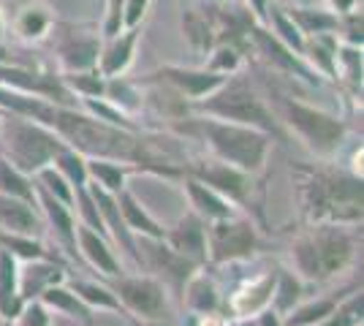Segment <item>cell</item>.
Instances as JSON below:
<instances>
[{"instance_id": "5", "label": "cell", "mask_w": 364, "mask_h": 326, "mask_svg": "<svg viewBox=\"0 0 364 326\" xmlns=\"http://www.w3.org/2000/svg\"><path fill=\"white\" fill-rule=\"evenodd\" d=\"M182 174L218 190L223 199H228L240 212L250 217L258 229H267V185H264V180H258V174H247V171L228 166L218 158L185 161Z\"/></svg>"}, {"instance_id": "17", "label": "cell", "mask_w": 364, "mask_h": 326, "mask_svg": "<svg viewBox=\"0 0 364 326\" xmlns=\"http://www.w3.org/2000/svg\"><path fill=\"white\" fill-rule=\"evenodd\" d=\"M87 188H90L92 202H95L98 212H101V220H104V226H107L112 245H120V250H125V253L134 259V264L141 266V250H139L136 237L128 232V226H125V220H122L120 207H117V196L104 190L101 185H95V183H87Z\"/></svg>"}, {"instance_id": "36", "label": "cell", "mask_w": 364, "mask_h": 326, "mask_svg": "<svg viewBox=\"0 0 364 326\" xmlns=\"http://www.w3.org/2000/svg\"><path fill=\"white\" fill-rule=\"evenodd\" d=\"M242 65V47L240 44H231V41H218L210 52H207V71L220 74V77H231L237 74Z\"/></svg>"}, {"instance_id": "47", "label": "cell", "mask_w": 364, "mask_h": 326, "mask_svg": "<svg viewBox=\"0 0 364 326\" xmlns=\"http://www.w3.org/2000/svg\"><path fill=\"white\" fill-rule=\"evenodd\" d=\"M353 3H356V0H329V6H332L334 11H340V14L353 11Z\"/></svg>"}, {"instance_id": "34", "label": "cell", "mask_w": 364, "mask_h": 326, "mask_svg": "<svg viewBox=\"0 0 364 326\" xmlns=\"http://www.w3.org/2000/svg\"><path fill=\"white\" fill-rule=\"evenodd\" d=\"M63 85L79 98H104L107 90V79L101 77L98 68H87V71H63Z\"/></svg>"}, {"instance_id": "42", "label": "cell", "mask_w": 364, "mask_h": 326, "mask_svg": "<svg viewBox=\"0 0 364 326\" xmlns=\"http://www.w3.org/2000/svg\"><path fill=\"white\" fill-rule=\"evenodd\" d=\"M16 326H52V313L46 310L38 299L33 302H25L22 313L16 315Z\"/></svg>"}, {"instance_id": "45", "label": "cell", "mask_w": 364, "mask_h": 326, "mask_svg": "<svg viewBox=\"0 0 364 326\" xmlns=\"http://www.w3.org/2000/svg\"><path fill=\"white\" fill-rule=\"evenodd\" d=\"M234 321L226 315V310L204 313V315H193V326H231Z\"/></svg>"}, {"instance_id": "54", "label": "cell", "mask_w": 364, "mask_h": 326, "mask_svg": "<svg viewBox=\"0 0 364 326\" xmlns=\"http://www.w3.org/2000/svg\"><path fill=\"white\" fill-rule=\"evenodd\" d=\"M90 326H95V324H90Z\"/></svg>"}, {"instance_id": "15", "label": "cell", "mask_w": 364, "mask_h": 326, "mask_svg": "<svg viewBox=\"0 0 364 326\" xmlns=\"http://www.w3.org/2000/svg\"><path fill=\"white\" fill-rule=\"evenodd\" d=\"M164 242L193 264L207 266V220H201L193 210H188L174 226H168Z\"/></svg>"}, {"instance_id": "52", "label": "cell", "mask_w": 364, "mask_h": 326, "mask_svg": "<svg viewBox=\"0 0 364 326\" xmlns=\"http://www.w3.org/2000/svg\"><path fill=\"white\" fill-rule=\"evenodd\" d=\"M0 31H3V19H0Z\"/></svg>"}, {"instance_id": "37", "label": "cell", "mask_w": 364, "mask_h": 326, "mask_svg": "<svg viewBox=\"0 0 364 326\" xmlns=\"http://www.w3.org/2000/svg\"><path fill=\"white\" fill-rule=\"evenodd\" d=\"M362 321H364V296H362V288H356V291H350V294L316 326H362Z\"/></svg>"}, {"instance_id": "44", "label": "cell", "mask_w": 364, "mask_h": 326, "mask_svg": "<svg viewBox=\"0 0 364 326\" xmlns=\"http://www.w3.org/2000/svg\"><path fill=\"white\" fill-rule=\"evenodd\" d=\"M150 0H125L122 3V25L125 28H139L141 19L147 16Z\"/></svg>"}, {"instance_id": "33", "label": "cell", "mask_w": 364, "mask_h": 326, "mask_svg": "<svg viewBox=\"0 0 364 326\" xmlns=\"http://www.w3.org/2000/svg\"><path fill=\"white\" fill-rule=\"evenodd\" d=\"M182 31L188 36L191 47L198 49L201 55H207L218 44V28L204 14H198V11H185V16H182Z\"/></svg>"}, {"instance_id": "3", "label": "cell", "mask_w": 364, "mask_h": 326, "mask_svg": "<svg viewBox=\"0 0 364 326\" xmlns=\"http://www.w3.org/2000/svg\"><path fill=\"white\" fill-rule=\"evenodd\" d=\"M174 131L196 141H204L213 158L247 171V174L264 171L269 147H272V136H267L258 128L226 123V120H215V117H204V114L191 117L185 123H174Z\"/></svg>"}, {"instance_id": "12", "label": "cell", "mask_w": 364, "mask_h": 326, "mask_svg": "<svg viewBox=\"0 0 364 326\" xmlns=\"http://www.w3.org/2000/svg\"><path fill=\"white\" fill-rule=\"evenodd\" d=\"M247 36L253 38V44H256V52L264 58V60L274 65V68H280V71H286V74H294V77L304 79L307 85H321V74L310 65V63L304 60L302 55H296L294 49H289L283 41H277L272 33L264 31L261 25L256 22H250V28H247Z\"/></svg>"}, {"instance_id": "11", "label": "cell", "mask_w": 364, "mask_h": 326, "mask_svg": "<svg viewBox=\"0 0 364 326\" xmlns=\"http://www.w3.org/2000/svg\"><path fill=\"white\" fill-rule=\"evenodd\" d=\"M144 253H141V266H147V272L155 275L166 286V291H174L180 296L185 280L191 278L198 269V264H193L191 259L180 256L177 250H171L164 239H147V237H139Z\"/></svg>"}, {"instance_id": "22", "label": "cell", "mask_w": 364, "mask_h": 326, "mask_svg": "<svg viewBox=\"0 0 364 326\" xmlns=\"http://www.w3.org/2000/svg\"><path fill=\"white\" fill-rule=\"evenodd\" d=\"M44 226V215H41V210L36 204L0 193V229L3 232L41 237Z\"/></svg>"}, {"instance_id": "32", "label": "cell", "mask_w": 364, "mask_h": 326, "mask_svg": "<svg viewBox=\"0 0 364 326\" xmlns=\"http://www.w3.org/2000/svg\"><path fill=\"white\" fill-rule=\"evenodd\" d=\"M289 16L304 38L318 36V33H337V25H340V16L323 9H291Z\"/></svg>"}, {"instance_id": "8", "label": "cell", "mask_w": 364, "mask_h": 326, "mask_svg": "<svg viewBox=\"0 0 364 326\" xmlns=\"http://www.w3.org/2000/svg\"><path fill=\"white\" fill-rule=\"evenodd\" d=\"M261 229L245 212L207 223V264H240L250 261L261 248Z\"/></svg>"}, {"instance_id": "16", "label": "cell", "mask_w": 364, "mask_h": 326, "mask_svg": "<svg viewBox=\"0 0 364 326\" xmlns=\"http://www.w3.org/2000/svg\"><path fill=\"white\" fill-rule=\"evenodd\" d=\"M101 55V38L92 33H82L65 25L60 28L58 36V60H60L63 71H87L95 68Z\"/></svg>"}, {"instance_id": "38", "label": "cell", "mask_w": 364, "mask_h": 326, "mask_svg": "<svg viewBox=\"0 0 364 326\" xmlns=\"http://www.w3.org/2000/svg\"><path fill=\"white\" fill-rule=\"evenodd\" d=\"M52 166L60 171L63 177L74 188L90 183V177H87V158L82 156V153H76V150H71V147L60 150V153L55 156V161H52Z\"/></svg>"}, {"instance_id": "23", "label": "cell", "mask_w": 364, "mask_h": 326, "mask_svg": "<svg viewBox=\"0 0 364 326\" xmlns=\"http://www.w3.org/2000/svg\"><path fill=\"white\" fill-rule=\"evenodd\" d=\"M182 188H185V196H188V202H191V210L196 212L201 220H223V217H231L237 215L240 210L234 207V204L223 199L218 190H213L210 185H204V183H198L193 177H188V174H182Z\"/></svg>"}, {"instance_id": "29", "label": "cell", "mask_w": 364, "mask_h": 326, "mask_svg": "<svg viewBox=\"0 0 364 326\" xmlns=\"http://www.w3.org/2000/svg\"><path fill=\"white\" fill-rule=\"evenodd\" d=\"M55 19L49 14V9L41 6V3H28L22 6L14 16V33L25 41H38L44 38L46 33L52 31Z\"/></svg>"}, {"instance_id": "4", "label": "cell", "mask_w": 364, "mask_h": 326, "mask_svg": "<svg viewBox=\"0 0 364 326\" xmlns=\"http://www.w3.org/2000/svg\"><path fill=\"white\" fill-rule=\"evenodd\" d=\"M191 109H193L196 114H204V117L250 125V128L264 131V134L272 136V139L286 141V131H283L280 120L274 117V112L267 107V101H264L261 93L253 87V82L247 77H242L240 71L226 77V82H223L218 90H213L210 95L193 101Z\"/></svg>"}, {"instance_id": "46", "label": "cell", "mask_w": 364, "mask_h": 326, "mask_svg": "<svg viewBox=\"0 0 364 326\" xmlns=\"http://www.w3.org/2000/svg\"><path fill=\"white\" fill-rule=\"evenodd\" d=\"M256 326H283V318H280L272 308H267L264 313H258L256 315Z\"/></svg>"}, {"instance_id": "25", "label": "cell", "mask_w": 364, "mask_h": 326, "mask_svg": "<svg viewBox=\"0 0 364 326\" xmlns=\"http://www.w3.org/2000/svg\"><path fill=\"white\" fill-rule=\"evenodd\" d=\"M117 207H120V215L128 226V232L134 237H147V239H164L166 237V229L144 210V204L128 190V185L117 193Z\"/></svg>"}, {"instance_id": "1", "label": "cell", "mask_w": 364, "mask_h": 326, "mask_svg": "<svg viewBox=\"0 0 364 326\" xmlns=\"http://www.w3.org/2000/svg\"><path fill=\"white\" fill-rule=\"evenodd\" d=\"M294 196L304 223L362 226V177L334 163H291Z\"/></svg>"}, {"instance_id": "50", "label": "cell", "mask_w": 364, "mask_h": 326, "mask_svg": "<svg viewBox=\"0 0 364 326\" xmlns=\"http://www.w3.org/2000/svg\"><path fill=\"white\" fill-rule=\"evenodd\" d=\"M0 63H11V55H9L6 47H0Z\"/></svg>"}, {"instance_id": "19", "label": "cell", "mask_w": 364, "mask_h": 326, "mask_svg": "<svg viewBox=\"0 0 364 326\" xmlns=\"http://www.w3.org/2000/svg\"><path fill=\"white\" fill-rule=\"evenodd\" d=\"M68 272L63 259H38V261H19V296L22 302H33L44 294L49 286L65 283Z\"/></svg>"}, {"instance_id": "14", "label": "cell", "mask_w": 364, "mask_h": 326, "mask_svg": "<svg viewBox=\"0 0 364 326\" xmlns=\"http://www.w3.org/2000/svg\"><path fill=\"white\" fill-rule=\"evenodd\" d=\"M33 185H36V204H38V210H41V215H44V223L49 226V232L55 234L58 248H60L68 259L82 261V259H79V248H76V215H74V210H71V207H65L63 202H58L52 193H46L44 188L38 185L36 180H33Z\"/></svg>"}, {"instance_id": "6", "label": "cell", "mask_w": 364, "mask_h": 326, "mask_svg": "<svg viewBox=\"0 0 364 326\" xmlns=\"http://www.w3.org/2000/svg\"><path fill=\"white\" fill-rule=\"evenodd\" d=\"M65 147L68 144L52 128L36 120L11 114L6 123H0V156L28 177L44 166H52L55 156Z\"/></svg>"}, {"instance_id": "41", "label": "cell", "mask_w": 364, "mask_h": 326, "mask_svg": "<svg viewBox=\"0 0 364 326\" xmlns=\"http://www.w3.org/2000/svg\"><path fill=\"white\" fill-rule=\"evenodd\" d=\"M33 180L44 188L46 193H52L58 202H63L65 207H71V210H74V185H71V183H68V180H65L55 166H44L41 171H36V174H33Z\"/></svg>"}, {"instance_id": "18", "label": "cell", "mask_w": 364, "mask_h": 326, "mask_svg": "<svg viewBox=\"0 0 364 326\" xmlns=\"http://www.w3.org/2000/svg\"><path fill=\"white\" fill-rule=\"evenodd\" d=\"M76 248H79L82 264L92 266L98 275H104L107 280L122 275L120 259L112 250V242H109L107 237H101L98 232L87 229L85 223H79V220H76Z\"/></svg>"}, {"instance_id": "35", "label": "cell", "mask_w": 364, "mask_h": 326, "mask_svg": "<svg viewBox=\"0 0 364 326\" xmlns=\"http://www.w3.org/2000/svg\"><path fill=\"white\" fill-rule=\"evenodd\" d=\"M0 193L6 196H16V199H25V202L36 204V185H33V177L16 171L6 158L0 156ZM38 207V204H36Z\"/></svg>"}, {"instance_id": "55", "label": "cell", "mask_w": 364, "mask_h": 326, "mask_svg": "<svg viewBox=\"0 0 364 326\" xmlns=\"http://www.w3.org/2000/svg\"><path fill=\"white\" fill-rule=\"evenodd\" d=\"M0 324H3V321H0Z\"/></svg>"}, {"instance_id": "27", "label": "cell", "mask_w": 364, "mask_h": 326, "mask_svg": "<svg viewBox=\"0 0 364 326\" xmlns=\"http://www.w3.org/2000/svg\"><path fill=\"white\" fill-rule=\"evenodd\" d=\"M131 174H141L134 163H122V161H109V158H87V177L90 183L101 185L109 193H120L128 185Z\"/></svg>"}, {"instance_id": "26", "label": "cell", "mask_w": 364, "mask_h": 326, "mask_svg": "<svg viewBox=\"0 0 364 326\" xmlns=\"http://www.w3.org/2000/svg\"><path fill=\"white\" fill-rule=\"evenodd\" d=\"M38 302L44 305L49 313H58V315H68V318H74L79 324L90 326L95 324V313L74 294V288L68 286V280L65 283H55V286H49L44 294L38 296Z\"/></svg>"}, {"instance_id": "31", "label": "cell", "mask_w": 364, "mask_h": 326, "mask_svg": "<svg viewBox=\"0 0 364 326\" xmlns=\"http://www.w3.org/2000/svg\"><path fill=\"white\" fill-rule=\"evenodd\" d=\"M304 299V283L296 278L294 269H277V283L272 294V310L277 315H286L291 308H296Z\"/></svg>"}, {"instance_id": "13", "label": "cell", "mask_w": 364, "mask_h": 326, "mask_svg": "<svg viewBox=\"0 0 364 326\" xmlns=\"http://www.w3.org/2000/svg\"><path fill=\"white\" fill-rule=\"evenodd\" d=\"M147 82H166L168 87L180 95V98H185L188 104H193L198 98H204V95H210L213 90H218V87L226 82V77L213 74V71H207V68L164 65V68H158L155 74H150Z\"/></svg>"}, {"instance_id": "30", "label": "cell", "mask_w": 364, "mask_h": 326, "mask_svg": "<svg viewBox=\"0 0 364 326\" xmlns=\"http://www.w3.org/2000/svg\"><path fill=\"white\" fill-rule=\"evenodd\" d=\"M0 248L9 250L16 261H38V259H60V253L49 250L41 242V237L31 234H14L0 229Z\"/></svg>"}, {"instance_id": "39", "label": "cell", "mask_w": 364, "mask_h": 326, "mask_svg": "<svg viewBox=\"0 0 364 326\" xmlns=\"http://www.w3.org/2000/svg\"><path fill=\"white\" fill-rule=\"evenodd\" d=\"M269 11V22H272V36L277 41H283L289 49H294L296 55H302L304 49V36L299 33V28L294 25V19H291L283 9H267Z\"/></svg>"}, {"instance_id": "20", "label": "cell", "mask_w": 364, "mask_h": 326, "mask_svg": "<svg viewBox=\"0 0 364 326\" xmlns=\"http://www.w3.org/2000/svg\"><path fill=\"white\" fill-rule=\"evenodd\" d=\"M139 36H141V28H125L120 36L109 38L107 47H101V55H98V63H95V68L101 71V77L104 79L122 77L131 68L134 55H136Z\"/></svg>"}, {"instance_id": "7", "label": "cell", "mask_w": 364, "mask_h": 326, "mask_svg": "<svg viewBox=\"0 0 364 326\" xmlns=\"http://www.w3.org/2000/svg\"><path fill=\"white\" fill-rule=\"evenodd\" d=\"M274 104H277L274 117L289 125L318 158H332L343 147L348 125L337 114L310 107V104H304L299 98H291L286 93H274Z\"/></svg>"}, {"instance_id": "51", "label": "cell", "mask_w": 364, "mask_h": 326, "mask_svg": "<svg viewBox=\"0 0 364 326\" xmlns=\"http://www.w3.org/2000/svg\"><path fill=\"white\" fill-rule=\"evenodd\" d=\"M231 326H256V321H250V318H247V321H240V324H231Z\"/></svg>"}, {"instance_id": "2", "label": "cell", "mask_w": 364, "mask_h": 326, "mask_svg": "<svg viewBox=\"0 0 364 326\" xmlns=\"http://www.w3.org/2000/svg\"><path fill=\"white\" fill-rule=\"evenodd\" d=\"M359 226L337 223H304L291 242L289 256L294 272L302 283H329L356 264L362 248Z\"/></svg>"}, {"instance_id": "24", "label": "cell", "mask_w": 364, "mask_h": 326, "mask_svg": "<svg viewBox=\"0 0 364 326\" xmlns=\"http://www.w3.org/2000/svg\"><path fill=\"white\" fill-rule=\"evenodd\" d=\"M356 288H362V280L359 283H350V286H343V288H337L332 291L329 296H318V299H310V302H299L296 308H291L286 315H280L283 318V326H316L321 324L329 313L350 294V291H356Z\"/></svg>"}, {"instance_id": "49", "label": "cell", "mask_w": 364, "mask_h": 326, "mask_svg": "<svg viewBox=\"0 0 364 326\" xmlns=\"http://www.w3.org/2000/svg\"><path fill=\"white\" fill-rule=\"evenodd\" d=\"M134 326H171L168 321H131Z\"/></svg>"}, {"instance_id": "40", "label": "cell", "mask_w": 364, "mask_h": 326, "mask_svg": "<svg viewBox=\"0 0 364 326\" xmlns=\"http://www.w3.org/2000/svg\"><path fill=\"white\" fill-rule=\"evenodd\" d=\"M104 98L109 104H114L117 109H122L125 114L134 117V112L141 107V95L136 93V87L131 82H125L122 77L107 79V90H104Z\"/></svg>"}, {"instance_id": "10", "label": "cell", "mask_w": 364, "mask_h": 326, "mask_svg": "<svg viewBox=\"0 0 364 326\" xmlns=\"http://www.w3.org/2000/svg\"><path fill=\"white\" fill-rule=\"evenodd\" d=\"M274 283H277V269H264L253 278L242 280L231 294L223 299V310L231 321H247L256 318L258 313L272 308Z\"/></svg>"}, {"instance_id": "43", "label": "cell", "mask_w": 364, "mask_h": 326, "mask_svg": "<svg viewBox=\"0 0 364 326\" xmlns=\"http://www.w3.org/2000/svg\"><path fill=\"white\" fill-rule=\"evenodd\" d=\"M122 3L125 0H109L107 3V16H104V25H101V38L109 41V38H114V36H120L125 31V25H122Z\"/></svg>"}, {"instance_id": "48", "label": "cell", "mask_w": 364, "mask_h": 326, "mask_svg": "<svg viewBox=\"0 0 364 326\" xmlns=\"http://www.w3.org/2000/svg\"><path fill=\"white\" fill-rule=\"evenodd\" d=\"M247 3H250V9L256 11V16L267 14V0H247Z\"/></svg>"}, {"instance_id": "28", "label": "cell", "mask_w": 364, "mask_h": 326, "mask_svg": "<svg viewBox=\"0 0 364 326\" xmlns=\"http://www.w3.org/2000/svg\"><path fill=\"white\" fill-rule=\"evenodd\" d=\"M68 286L74 288V294L90 308L92 313H120L125 315L122 310L120 299L114 296V291L109 288L107 283H92V280H71L68 278ZM128 318V315H125Z\"/></svg>"}, {"instance_id": "9", "label": "cell", "mask_w": 364, "mask_h": 326, "mask_svg": "<svg viewBox=\"0 0 364 326\" xmlns=\"http://www.w3.org/2000/svg\"><path fill=\"white\" fill-rule=\"evenodd\" d=\"M107 286L120 299L128 321H166L168 291L155 275H120Z\"/></svg>"}, {"instance_id": "21", "label": "cell", "mask_w": 364, "mask_h": 326, "mask_svg": "<svg viewBox=\"0 0 364 326\" xmlns=\"http://www.w3.org/2000/svg\"><path fill=\"white\" fill-rule=\"evenodd\" d=\"M180 299L191 315H204V313L223 310V294H220L218 283L207 275V266H198L196 272L185 280V286H182V291H180Z\"/></svg>"}, {"instance_id": "53", "label": "cell", "mask_w": 364, "mask_h": 326, "mask_svg": "<svg viewBox=\"0 0 364 326\" xmlns=\"http://www.w3.org/2000/svg\"><path fill=\"white\" fill-rule=\"evenodd\" d=\"M0 326H11V324H6V321H3V324H0Z\"/></svg>"}]
</instances>
